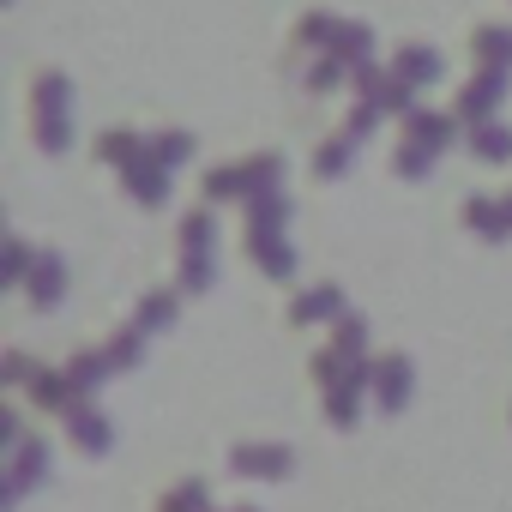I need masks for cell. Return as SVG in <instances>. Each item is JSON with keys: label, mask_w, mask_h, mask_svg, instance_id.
<instances>
[{"label": "cell", "mask_w": 512, "mask_h": 512, "mask_svg": "<svg viewBox=\"0 0 512 512\" xmlns=\"http://www.w3.org/2000/svg\"><path fill=\"white\" fill-rule=\"evenodd\" d=\"M235 464H247V470H284L278 452H235Z\"/></svg>", "instance_id": "6da1fadb"}]
</instances>
